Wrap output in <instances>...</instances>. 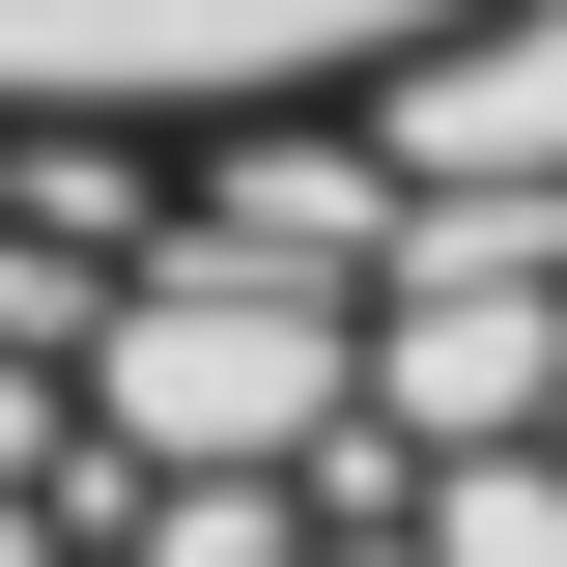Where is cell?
<instances>
[{"instance_id": "6da1fadb", "label": "cell", "mask_w": 567, "mask_h": 567, "mask_svg": "<svg viewBox=\"0 0 567 567\" xmlns=\"http://www.w3.org/2000/svg\"><path fill=\"white\" fill-rule=\"evenodd\" d=\"M567 0H0V171H284V142L454 114Z\"/></svg>"}]
</instances>
